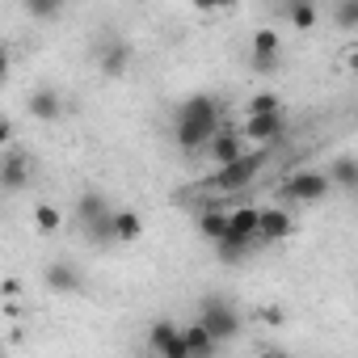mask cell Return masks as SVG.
<instances>
[{"label":"cell","instance_id":"obj_15","mask_svg":"<svg viewBox=\"0 0 358 358\" xmlns=\"http://www.w3.org/2000/svg\"><path fill=\"white\" fill-rule=\"evenodd\" d=\"M143 236V215L139 211H110V241H139Z\"/></svg>","mask_w":358,"mask_h":358},{"label":"cell","instance_id":"obj_28","mask_svg":"<svg viewBox=\"0 0 358 358\" xmlns=\"http://www.w3.org/2000/svg\"><path fill=\"white\" fill-rule=\"evenodd\" d=\"M13 143V127H9V118H0V152H5Z\"/></svg>","mask_w":358,"mask_h":358},{"label":"cell","instance_id":"obj_3","mask_svg":"<svg viewBox=\"0 0 358 358\" xmlns=\"http://www.w3.org/2000/svg\"><path fill=\"white\" fill-rule=\"evenodd\" d=\"M329 190L333 186H329L324 169H295V173H287V182H282V194L291 203H320Z\"/></svg>","mask_w":358,"mask_h":358},{"label":"cell","instance_id":"obj_30","mask_svg":"<svg viewBox=\"0 0 358 358\" xmlns=\"http://www.w3.org/2000/svg\"><path fill=\"white\" fill-rule=\"evenodd\" d=\"M0 194H5V190H0Z\"/></svg>","mask_w":358,"mask_h":358},{"label":"cell","instance_id":"obj_4","mask_svg":"<svg viewBox=\"0 0 358 358\" xmlns=\"http://www.w3.org/2000/svg\"><path fill=\"white\" fill-rule=\"evenodd\" d=\"M199 320L207 324V333H211L215 341H232V337L241 333V316H236V308L224 303V299H207L203 312H199Z\"/></svg>","mask_w":358,"mask_h":358},{"label":"cell","instance_id":"obj_24","mask_svg":"<svg viewBox=\"0 0 358 358\" xmlns=\"http://www.w3.org/2000/svg\"><path fill=\"white\" fill-rule=\"evenodd\" d=\"M274 110H282V101H278L274 93H257V97H249V114H274Z\"/></svg>","mask_w":358,"mask_h":358},{"label":"cell","instance_id":"obj_8","mask_svg":"<svg viewBox=\"0 0 358 358\" xmlns=\"http://www.w3.org/2000/svg\"><path fill=\"white\" fill-rule=\"evenodd\" d=\"M295 220L287 207H257V236L262 241H291Z\"/></svg>","mask_w":358,"mask_h":358},{"label":"cell","instance_id":"obj_9","mask_svg":"<svg viewBox=\"0 0 358 358\" xmlns=\"http://www.w3.org/2000/svg\"><path fill=\"white\" fill-rule=\"evenodd\" d=\"M30 186V156L26 152H9L0 156V190H26Z\"/></svg>","mask_w":358,"mask_h":358},{"label":"cell","instance_id":"obj_10","mask_svg":"<svg viewBox=\"0 0 358 358\" xmlns=\"http://www.w3.org/2000/svg\"><path fill=\"white\" fill-rule=\"evenodd\" d=\"M207 152H211V160L215 164H228V160H236L241 152H245V139H241V131H232V127H220L207 143H203Z\"/></svg>","mask_w":358,"mask_h":358},{"label":"cell","instance_id":"obj_21","mask_svg":"<svg viewBox=\"0 0 358 358\" xmlns=\"http://www.w3.org/2000/svg\"><path fill=\"white\" fill-rule=\"evenodd\" d=\"M34 228H38L43 236H55V232L64 228V211H59L55 203H38V207H34Z\"/></svg>","mask_w":358,"mask_h":358},{"label":"cell","instance_id":"obj_19","mask_svg":"<svg viewBox=\"0 0 358 358\" xmlns=\"http://www.w3.org/2000/svg\"><path fill=\"white\" fill-rule=\"evenodd\" d=\"M127 64H131V51H127L122 43H110V47L97 55V68H101L106 76H122V72H127Z\"/></svg>","mask_w":358,"mask_h":358},{"label":"cell","instance_id":"obj_7","mask_svg":"<svg viewBox=\"0 0 358 358\" xmlns=\"http://www.w3.org/2000/svg\"><path fill=\"white\" fill-rule=\"evenodd\" d=\"M148 345L160 354V358H190L186 345H182V324H173V320H156L148 329Z\"/></svg>","mask_w":358,"mask_h":358},{"label":"cell","instance_id":"obj_25","mask_svg":"<svg viewBox=\"0 0 358 358\" xmlns=\"http://www.w3.org/2000/svg\"><path fill=\"white\" fill-rule=\"evenodd\" d=\"M190 5H194L199 13H220V9H232L236 0H190Z\"/></svg>","mask_w":358,"mask_h":358},{"label":"cell","instance_id":"obj_12","mask_svg":"<svg viewBox=\"0 0 358 358\" xmlns=\"http://www.w3.org/2000/svg\"><path fill=\"white\" fill-rule=\"evenodd\" d=\"M249 47H253V64H257V68H274V64H278V51H282V38H278V30L262 26Z\"/></svg>","mask_w":358,"mask_h":358},{"label":"cell","instance_id":"obj_18","mask_svg":"<svg viewBox=\"0 0 358 358\" xmlns=\"http://www.w3.org/2000/svg\"><path fill=\"white\" fill-rule=\"evenodd\" d=\"M287 17H291V26H295L299 34L316 30V22H320V13H316V0H287Z\"/></svg>","mask_w":358,"mask_h":358},{"label":"cell","instance_id":"obj_27","mask_svg":"<svg viewBox=\"0 0 358 358\" xmlns=\"http://www.w3.org/2000/svg\"><path fill=\"white\" fill-rule=\"evenodd\" d=\"M257 320H266V324H282V320H287V312H282V308H262V312H257Z\"/></svg>","mask_w":358,"mask_h":358},{"label":"cell","instance_id":"obj_22","mask_svg":"<svg viewBox=\"0 0 358 358\" xmlns=\"http://www.w3.org/2000/svg\"><path fill=\"white\" fill-rule=\"evenodd\" d=\"M22 9L34 17V22H51L64 13V0H22Z\"/></svg>","mask_w":358,"mask_h":358},{"label":"cell","instance_id":"obj_13","mask_svg":"<svg viewBox=\"0 0 358 358\" xmlns=\"http://www.w3.org/2000/svg\"><path fill=\"white\" fill-rule=\"evenodd\" d=\"M26 110H30V118H38V122H55V118L64 114V97H59L55 89H34L30 101H26Z\"/></svg>","mask_w":358,"mask_h":358},{"label":"cell","instance_id":"obj_6","mask_svg":"<svg viewBox=\"0 0 358 358\" xmlns=\"http://www.w3.org/2000/svg\"><path fill=\"white\" fill-rule=\"evenodd\" d=\"M76 215H80V224L97 236V241H110V207H106V199L97 194V190H89V194H80V203H76Z\"/></svg>","mask_w":358,"mask_h":358},{"label":"cell","instance_id":"obj_5","mask_svg":"<svg viewBox=\"0 0 358 358\" xmlns=\"http://www.w3.org/2000/svg\"><path fill=\"white\" fill-rule=\"evenodd\" d=\"M236 131H241L245 143L266 148V143H274V139L282 135V110H274V114H245V122H241Z\"/></svg>","mask_w":358,"mask_h":358},{"label":"cell","instance_id":"obj_14","mask_svg":"<svg viewBox=\"0 0 358 358\" xmlns=\"http://www.w3.org/2000/svg\"><path fill=\"white\" fill-rule=\"evenodd\" d=\"M182 345H186V354L190 358H207V354H215V337L207 333V324L203 320H194V324H182Z\"/></svg>","mask_w":358,"mask_h":358},{"label":"cell","instance_id":"obj_16","mask_svg":"<svg viewBox=\"0 0 358 358\" xmlns=\"http://www.w3.org/2000/svg\"><path fill=\"white\" fill-rule=\"evenodd\" d=\"M47 287H51V291H59V295H76V291L85 287V278H80V270H76V266L55 262V266H47Z\"/></svg>","mask_w":358,"mask_h":358},{"label":"cell","instance_id":"obj_1","mask_svg":"<svg viewBox=\"0 0 358 358\" xmlns=\"http://www.w3.org/2000/svg\"><path fill=\"white\" fill-rule=\"evenodd\" d=\"M220 127H224L220 101L211 93H194V97L182 101V110H177V148H182V152H199Z\"/></svg>","mask_w":358,"mask_h":358},{"label":"cell","instance_id":"obj_11","mask_svg":"<svg viewBox=\"0 0 358 358\" xmlns=\"http://www.w3.org/2000/svg\"><path fill=\"white\" fill-rule=\"evenodd\" d=\"M224 236H232V241H245V245H257L262 236H257V207H236V211H228V232ZM220 236V241H224Z\"/></svg>","mask_w":358,"mask_h":358},{"label":"cell","instance_id":"obj_26","mask_svg":"<svg viewBox=\"0 0 358 358\" xmlns=\"http://www.w3.org/2000/svg\"><path fill=\"white\" fill-rule=\"evenodd\" d=\"M22 278H5V282H0V299H22Z\"/></svg>","mask_w":358,"mask_h":358},{"label":"cell","instance_id":"obj_2","mask_svg":"<svg viewBox=\"0 0 358 358\" xmlns=\"http://www.w3.org/2000/svg\"><path fill=\"white\" fill-rule=\"evenodd\" d=\"M262 164H266V156H262V148H245L236 160H228V164H220L215 169V177H211V190H220V194H228V190H245L253 177L262 173Z\"/></svg>","mask_w":358,"mask_h":358},{"label":"cell","instance_id":"obj_23","mask_svg":"<svg viewBox=\"0 0 358 358\" xmlns=\"http://www.w3.org/2000/svg\"><path fill=\"white\" fill-rule=\"evenodd\" d=\"M333 17H337V26H341V30H354V26H358V0H341Z\"/></svg>","mask_w":358,"mask_h":358},{"label":"cell","instance_id":"obj_17","mask_svg":"<svg viewBox=\"0 0 358 358\" xmlns=\"http://www.w3.org/2000/svg\"><path fill=\"white\" fill-rule=\"evenodd\" d=\"M324 177H329L333 190H354V186H358V160H354V156H337V160L324 169Z\"/></svg>","mask_w":358,"mask_h":358},{"label":"cell","instance_id":"obj_29","mask_svg":"<svg viewBox=\"0 0 358 358\" xmlns=\"http://www.w3.org/2000/svg\"><path fill=\"white\" fill-rule=\"evenodd\" d=\"M5 76H9V51L0 47V80H5Z\"/></svg>","mask_w":358,"mask_h":358},{"label":"cell","instance_id":"obj_20","mask_svg":"<svg viewBox=\"0 0 358 358\" xmlns=\"http://www.w3.org/2000/svg\"><path fill=\"white\" fill-rule=\"evenodd\" d=\"M199 232H203V236L215 245V241L228 232V211H224V207H207V211L199 215Z\"/></svg>","mask_w":358,"mask_h":358}]
</instances>
